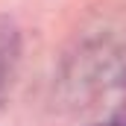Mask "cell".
Here are the masks:
<instances>
[{
	"label": "cell",
	"instance_id": "1",
	"mask_svg": "<svg viewBox=\"0 0 126 126\" xmlns=\"http://www.w3.org/2000/svg\"><path fill=\"white\" fill-rule=\"evenodd\" d=\"M126 88V15H94L76 30L56 70L59 103L82 111Z\"/></svg>",
	"mask_w": 126,
	"mask_h": 126
},
{
	"label": "cell",
	"instance_id": "2",
	"mask_svg": "<svg viewBox=\"0 0 126 126\" xmlns=\"http://www.w3.org/2000/svg\"><path fill=\"white\" fill-rule=\"evenodd\" d=\"M18 67H21V30L15 21L0 18V109L12 94Z\"/></svg>",
	"mask_w": 126,
	"mask_h": 126
},
{
	"label": "cell",
	"instance_id": "3",
	"mask_svg": "<svg viewBox=\"0 0 126 126\" xmlns=\"http://www.w3.org/2000/svg\"><path fill=\"white\" fill-rule=\"evenodd\" d=\"M97 126H126V111H117V114H111L109 120H103Z\"/></svg>",
	"mask_w": 126,
	"mask_h": 126
}]
</instances>
